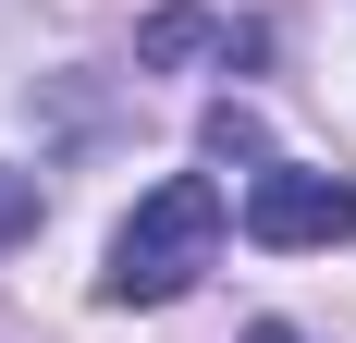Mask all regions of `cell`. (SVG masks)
Returning a JSON list of instances; mask_svg holds the SVG:
<instances>
[{
  "instance_id": "277c9868",
  "label": "cell",
  "mask_w": 356,
  "mask_h": 343,
  "mask_svg": "<svg viewBox=\"0 0 356 343\" xmlns=\"http://www.w3.org/2000/svg\"><path fill=\"white\" fill-rule=\"evenodd\" d=\"M13 221H37V184H13V172H0V233H13Z\"/></svg>"
},
{
  "instance_id": "7a4b0ae2",
  "label": "cell",
  "mask_w": 356,
  "mask_h": 343,
  "mask_svg": "<svg viewBox=\"0 0 356 343\" xmlns=\"http://www.w3.org/2000/svg\"><path fill=\"white\" fill-rule=\"evenodd\" d=\"M246 233L258 245H344L356 233V184L344 172H307V160H270L246 184Z\"/></svg>"
},
{
  "instance_id": "6da1fadb",
  "label": "cell",
  "mask_w": 356,
  "mask_h": 343,
  "mask_svg": "<svg viewBox=\"0 0 356 343\" xmlns=\"http://www.w3.org/2000/svg\"><path fill=\"white\" fill-rule=\"evenodd\" d=\"M209 258H221V196L197 184V172H172V184H160V196H136V221L111 233L99 294H111V307H172Z\"/></svg>"
},
{
  "instance_id": "3957f363",
  "label": "cell",
  "mask_w": 356,
  "mask_h": 343,
  "mask_svg": "<svg viewBox=\"0 0 356 343\" xmlns=\"http://www.w3.org/2000/svg\"><path fill=\"white\" fill-rule=\"evenodd\" d=\"M136 62L147 74H172V62H270V25L258 12H147Z\"/></svg>"
},
{
  "instance_id": "5b68a950",
  "label": "cell",
  "mask_w": 356,
  "mask_h": 343,
  "mask_svg": "<svg viewBox=\"0 0 356 343\" xmlns=\"http://www.w3.org/2000/svg\"><path fill=\"white\" fill-rule=\"evenodd\" d=\"M246 343H307V331H283V319H270V331H246Z\"/></svg>"
}]
</instances>
